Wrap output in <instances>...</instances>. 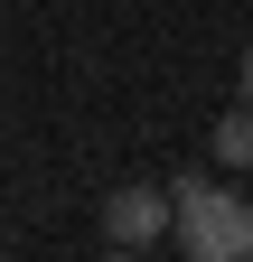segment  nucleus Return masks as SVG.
I'll list each match as a JSON object with an SVG mask.
<instances>
[{"label": "nucleus", "instance_id": "obj_1", "mask_svg": "<svg viewBox=\"0 0 253 262\" xmlns=\"http://www.w3.org/2000/svg\"><path fill=\"white\" fill-rule=\"evenodd\" d=\"M169 234L187 262H244L253 253V206L235 187H216L206 169H178L169 178Z\"/></svg>", "mask_w": 253, "mask_h": 262}, {"label": "nucleus", "instance_id": "obj_3", "mask_svg": "<svg viewBox=\"0 0 253 262\" xmlns=\"http://www.w3.org/2000/svg\"><path fill=\"white\" fill-rule=\"evenodd\" d=\"M216 169H253V103L216 113Z\"/></svg>", "mask_w": 253, "mask_h": 262}, {"label": "nucleus", "instance_id": "obj_4", "mask_svg": "<svg viewBox=\"0 0 253 262\" xmlns=\"http://www.w3.org/2000/svg\"><path fill=\"white\" fill-rule=\"evenodd\" d=\"M235 84H244V94H235V103H253V47H244V75H235Z\"/></svg>", "mask_w": 253, "mask_h": 262}, {"label": "nucleus", "instance_id": "obj_2", "mask_svg": "<svg viewBox=\"0 0 253 262\" xmlns=\"http://www.w3.org/2000/svg\"><path fill=\"white\" fill-rule=\"evenodd\" d=\"M169 234V187H113L103 196V244L113 253H150Z\"/></svg>", "mask_w": 253, "mask_h": 262}]
</instances>
